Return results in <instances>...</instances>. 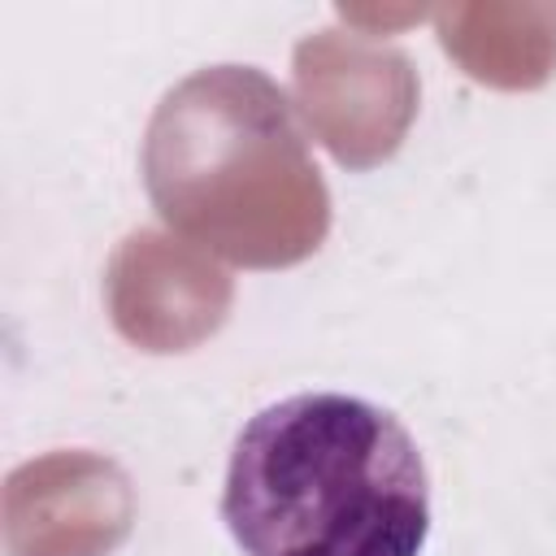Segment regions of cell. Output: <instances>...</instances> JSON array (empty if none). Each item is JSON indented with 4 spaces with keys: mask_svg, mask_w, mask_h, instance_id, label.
Listing matches in <instances>:
<instances>
[{
    "mask_svg": "<svg viewBox=\"0 0 556 556\" xmlns=\"http://www.w3.org/2000/svg\"><path fill=\"white\" fill-rule=\"evenodd\" d=\"M143 187L178 239L243 269L300 265L330 230V191L291 100L252 65H208L161 96Z\"/></svg>",
    "mask_w": 556,
    "mask_h": 556,
    "instance_id": "7a4b0ae2",
    "label": "cell"
},
{
    "mask_svg": "<svg viewBox=\"0 0 556 556\" xmlns=\"http://www.w3.org/2000/svg\"><path fill=\"white\" fill-rule=\"evenodd\" d=\"M135 521V491L117 460L48 452L4 478L9 556H109Z\"/></svg>",
    "mask_w": 556,
    "mask_h": 556,
    "instance_id": "277c9868",
    "label": "cell"
},
{
    "mask_svg": "<svg viewBox=\"0 0 556 556\" xmlns=\"http://www.w3.org/2000/svg\"><path fill=\"white\" fill-rule=\"evenodd\" d=\"M295 96L317 139L352 169L387 161L417 109L408 56L348 35H317L295 48Z\"/></svg>",
    "mask_w": 556,
    "mask_h": 556,
    "instance_id": "3957f363",
    "label": "cell"
},
{
    "mask_svg": "<svg viewBox=\"0 0 556 556\" xmlns=\"http://www.w3.org/2000/svg\"><path fill=\"white\" fill-rule=\"evenodd\" d=\"M230 295V274L208 252L161 230L126 235L104 274L109 317L143 352L195 348L226 321Z\"/></svg>",
    "mask_w": 556,
    "mask_h": 556,
    "instance_id": "5b68a950",
    "label": "cell"
},
{
    "mask_svg": "<svg viewBox=\"0 0 556 556\" xmlns=\"http://www.w3.org/2000/svg\"><path fill=\"white\" fill-rule=\"evenodd\" d=\"M222 521L243 556H417L430 534L426 460L391 408L300 391L239 430Z\"/></svg>",
    "mask_w": 556,
    "mask_h": 556,
    "instance_id": "6da1fadb",
    "label": "cell"
}]
</instances>
